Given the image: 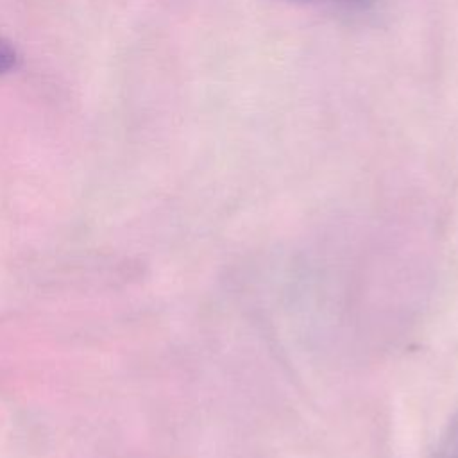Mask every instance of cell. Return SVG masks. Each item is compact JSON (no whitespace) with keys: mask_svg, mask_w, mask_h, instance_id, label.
I'll return each instance as SVG.
<instances>
[{"mask_svg":"<svg viewBox=\"0 0 458 458\" xmlns=\"http://www.w3.org/2000/svg\"><path fill=\"white\" fill-rule=\"evenodd\" d=\"M435 458H458V413L449 420L437 445Z\"/></svg>","mask_w":458,"mask_h":458,"instance_id":"6da1fadb","label":"cell"},{"mask_svg":"<svg viewBox=\"0 0 458 458\" xmlns=\"http://www.w3.org/2000/svg\"><path fill=\"white\" fill-rule=\"evenodd\" d=\"M16 64V48L4 38H0V75L9 72Z\"/></svg>","mask_w":458,"mask_h":458,"instance_id":"7a4b0ae2","label":"cell"}]
</instances>
